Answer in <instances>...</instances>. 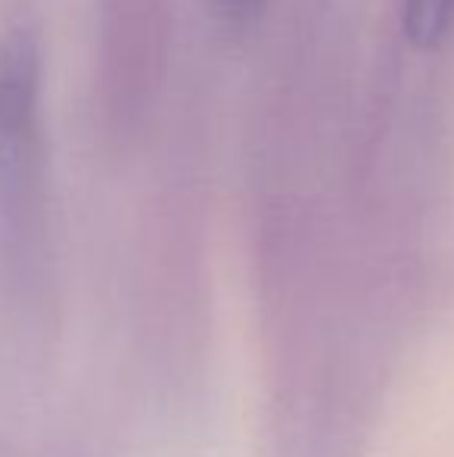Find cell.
I'll use <instances>...</instances> for the list:
<instances>
[{"mask_svg": "<svg viewBox=\"0 0 454 457\" xmlns=\"http://www.w3.org/2000/svg\"><path fill=\"white\" fill-rule=\"evenodd\" d=\"M265 6H268V0H215L221 25H225L230 35H246V31L259 22Z\"/></svg>", "mask_w": 454, "mask_h": 457, "instance_id": "obj_2", "label": "cell"}, {"mask_svg": "<svg viewBox=\"0 0 454 457\" xmlns=\"http://www.w3.org/2000/svg\"><path fill=\"white\" fill-rule=\"evenodd\" d=\"M399 25L414 50H439L454 29V0H399Z\"/></svg>", "mask_w": 454, "mask_h": 457, "instance_id": "obj_1", "label": "cell"}]
</instances>
